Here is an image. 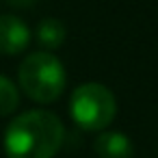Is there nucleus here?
I'll return each mask as SVG.
<instances>
[{
	"instance_id": "1",
	"label": "nucleus",
	"mask_w": 158,
	"mask_h": 158,
	"mask_svg": "<svg viewBox=\"0 0 158 158\" xmlns=\"http://www.w3.org/2000/svg\"><path fill=\"white\" fill-rule=\"evenodd\" d=\"M65 139L63 121L50 110H26L5 132L7 158H52Z\"/></svg>"
},
{
	"instance_id": "2",
	"label": "nucleus",
	"mask_w": 158,
	"mask_h": 158,
	"mask_svg": "<svg viewBox=\"0 0 158 158\" xmlns=\"http://www.w3.org/2000/svg\"><path fill=\"white\" fill-rule=\"evenodd\" d=\"M18 80L22 91L33 102L50 104L65 91L67 74L63 63L52 52L44 50V52H33L22 61L18 69Z\"/></svg>"
},
{
	"instance_id": "3",
	"label": "nucleus",
	"mask_w": 158,
	"mask_h": 158,
	"mask_svg": "<svg viewBox=\"0 0 158 158\" xmlns=\"http://www.w3.org/2000/svg\"><path fill=\"white\" fill-rule=\"evenodd\" d=\"M69 115L82 130L102 132L117 115L115 95L100 82H85L76 87L69 98Z\"/></svg>"
},
{
	"instance_id": "4",
	"label": "nucleus",
	"mask_w": 158,
	"mask_h": 158,
	"mask_svg": "<svg viewBox=\"0 0 158 158\" xmlns=\"http://www.w3.org/2000/svg\"><path fill=\"white\" fill-rule=\"evenodd\" d=\"M31 44V31L18 15H0V54H22Z\"/></svg>"
},
{
	"instance_id": "5",
	"label": "nucleus",
	"mask_w": 158,
	"mask_h": 158,
	"mask_svg": "<svg viewBox=\"0 0 158 158\" xmlns=\"http://www.w3.org/2000/svg\"><path fill=\"white\" fill-rule=\"evenodd\" d=\"M93 149L100 158H132L134 145L123 132L115 130H102V134L95 139Z\"/></svg>"
},
{
	"instance_id": "6",
	"label": "nucleus",
	"mask_w": 158,
	"mask_h": 158,
	"mask_svg": "<svg viewBox=\"0 0 158 158\" xmlns=\"http://www.w3.org/2000/svg\"><path fill=\"white\" fill-rule=\"evenodd\" d=\"M35 37L39 41V46H44L46 50H56L63 46L65 37H67V31H65V24L56 18H44L37 28H35Z\"/></svg>"
},
{
	"instance_id": "7",
	"label": "nucleus",
	"mask_w": 158,
	"mask_h": 158,
	"mask_svg": "<svg viewBox=\"0 0 158 158\" xmlns=\"http://www.w3.org/2000/svg\"><path fill=\"white\" fill-rule=\"evenodd\" d=\"M18 106H20L18 87L7 76H0V117H7V115L15 113Z\"/></svg>"
},
{
	"instance_id": "8",
	"label": "nucleus",
	"mask_w": 158,
	"mask_h": 158,
	"mask_svg": "<svg viewBox=\"0 0 158 158\" xmlns=\"http://www.w3.org/2000/svg\"><path fill=\"white\" fill-rule=\"evenodd\" d=\"M9 2H11L13 7H31L35 0H9Z\"/></svg>"
}]
</instances>
